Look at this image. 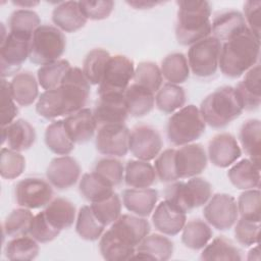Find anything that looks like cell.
Returning <instances> with one entry per match:
<instances>
[{"instance_id":"6da1fadb","label":"cell","mask_w":261,"mask_h":261,"mask_svg":"<svg viewBox=\"0 0 261 261\" xmlns=\"http://www.w3.org/2000/svg\"><path fill=\"white\" fill-rule=\"evenodd\" d=\"M90 91L91 84L83 70L71 66L59 87L46 90L39 96L36 111L46 119L68 116L85 108Z\"/></svg>"},{"instance_id":"7a4b0ae2","label":"cell","mask_w":261,"mask_h":261,"mask_svg":"<svg viewBox=\"0 0 261 261\" xmlns=\"http://www.w3.org/2000/svg\"><path fill=\"white\" fill-rule=\"evenodd\" d=\"M150 223L145 217L121 214L100 238L99 250L108 261L133 258L137 246L150 233Z\"/></svg>"},{"instance_id":"3957f363","label":"cell","mask_w":261,"mask_h":261,"mask_svg":"<svg viewBox=\"0 0 261 261\" xmlns=\"http://www.w3.org/2000/svg\"><path fill=\"white\" fill-rule=\"evenodd\" d=\"M260 56V39L249 29L221 45L218 67L231 79L244 75L256 65Z\"/></svg>"},{"instance_id":"277c9868","label":"cell","mask_w":261,"mask_h":261,"mask_svg":"<svg viewBox=\"0 0 261 261\" xmlns=\"http://www.w3.org/2000/svg\"><path fill=\"white\" fill-rule=\"evenodd\" d=\"M175 38L178 44L191 46L211 34V5L205 0L176 1Z\"/></svg>"},{"instance_id":"5b68a950","label":"cell","mask_w":261,"mask_h":261,"mask_svg":"<svg viewBox=\"0 0 261 261\" xmlns=\"http://www.w3.org/2000/svg\"><path fill=\"white\" fill-rule=\"evenodd\" d=\"M199 110L206 124L222 128L240 117L244 108L234 88L224 86L206 96Z\"/></svg>"},{"instance_id":"8992f818","label":"cell","mask_w":261,"mask_h":261,"mask_svg":"<svg viewBox=\"0 0 261 261\" xmlns=\"http://www.w3.org/2000/svg\"><path fill=\"white\" fill-rule=\"evenodd\" d=\"M164 200L185 213H189L208 202L212 196V186L205 178L194 176L187 181L170 182L164 191Z\"/></svg>"},{"instance_id":"52a82bcc","label":"cell","mask_w":261,"mask_h":261,"mask_svg":"<svg viewBox=\"0 0 261 261\" xmlns=\"http://www.w3.org/2000/svg\"><path fill=\"white\" fill-rule=\"evenodd\" d=\"M206 123L199 108L193 104L181 107L171 114L167 121L166 134L174 146L191 144L205 132Z\"/></svg>"},{"instance_id":"ba28073f","label":"cell","mask_w":261,"mask_h":261,"mask_svg":"<svg viewBox=\"0 0 261 261\" xmlns=\"http://www.w3.org/2000/svg\"><path fill=\"white\" fill-rule=\"evenodd\" d=\"M65 47L66 40L62 31L53 25L41 24L32 36L29 59L42 66L60 59Z\"/></svg>"},{"instance_id":"9c48e42d","label":"cell","mask_w":261,"mask_h":261,"mask_svg":"<svg viewBox=\"0 0 261 261\" xmlns=\"http://www.w3.org/2000/svg\"><path fill=\"white\" fill-rule=\"evenodd\" d=\"M221 45L222 43L212 36L191 45L187 58L190 70L201 79L214 75L218 69Z\"/></svg>"},{"instance_id":"30bf717a","label":"cell","mask_w":261,"mask_h":261,"mask_svg":"<svg viewBox=\"0 0 261 261\" xmlns=\"http://www.w3.org/2000/svg\"><path fill=\"white\" fill-rule=\"evenodd\" d=\"M32 37L9 32L1 38L0 44V72L1 77L14 76L30 56Z\"/></svg>"},{"instance_id":"8fae6325","label":"cell","mask_w":261,"mask_h":261,"mask_svg":"<svg viewBox=\"0 0 261 261\" xmlns=\"http://www.w3.org/2000/svg\"><path fill=\"white\" fill-rule=\"evenodd\" d=\"M135 74V64L128 57L116 54L109 58L101 83L98 85V95L124 94Z\"/></svg>"},{"instance_id":"7c38bea8","label":"cell","mask_w":261,"mask_h":261,"mask_svg":"<svg viewBox=\"0 0 261 261\" xmlns=\"http://www.w3.org/2000/svg\"><path fill=\"white\" fill-rule=\"evenodd\" d=\"M203 215L212 227L218 230H227L239 219L237 201L231 195L215 194L205 204Z\"/></svg>"},{"instance_id":"4fadbf2b","label":"cell","mask_w":261,"mask_h":261,"mask_svg":"<svg viewBox=\"0 0 261 261\" xmlns=\"http://www.w3.org/2000/svg\"><path fill=\"white\" fill-rule=\"evenodd\" d=\"M15 201L19 207L30 210L46 207L53 198L52 185L40 177H25L14 189Z\"/></svg>"},{"instance_id":"5bb4252c","label":"cell","mask_w":261,"mask_h":261,"mask_svg":"<svg viewBox=\"0 0 261 261\" xmlns=\"http://www.w3.org/2000/svg\"><path fill=\"white\" fill-rule=\"evenodd\" d=\"M129 133L124 123L100 125L95 139L97 151L110 157L125 156L128 152Z\"/></svg>"},{"instance_id":"9a60e30c","label":"cell","mask_w":261,"mask_h":261,"mask_svg":"<svg viewBox=\"0 0 261 261\" xmlns=\"http://www.w3.org/2000/svg\"><path fill=\"white\" fill-rule=\"evenodd\" d=\"M162 139L157 129L150 125L140 124L129 133L128 151L140 160L155 159L162 149Z\"/></svg>"},{"instance_id":"2e32d148","label":"cell","mask_w":261,"mask_h":261,"mask_svg":"<svg viewBox=\"0 0 261 261\" xmlns=\"http://www.w3.org/2000/svg\"><path fill=\"white\" fill-rule=\"evenodd\" d=\"M175 168L178 179L201 174L207 166V153L201 144L191 143L175 150Z\"/></svg>"},{"instance_id":"e0dca14e","label":"cell","mask_w":261,"mask_h":261,"mask_svg":"<svg viewBox=\"0 0 261 261\" xmlns=\"http://www.w3.org/2000/svg\"><path fill=\"white\" fill-rule=\"evenodd\" d=\"M241 155L240 144L229 133L217 134L209 141L207 157L213 165L219 168H226L232 165Z\"/></svg>"},{"instance_id":"ac0fdd59","label":"cell","mask_w":261,"mask_h":261,"mask_svg":"<svg viewBox=\"0 0 261 261\" xmlns=\"http://www.w3.org/2000/svg\"><path fill=\"white\" fill-rule=\"evenodd\" d=\"M81 175V166L71 156L55 157L49 163L46 176L52 187L58 190H66L74 186Z\"/></svg>"},{"instance_id":"d6986e66","label":"cell","mask_w":261,"mask_h":261,"mask_svg":"<svg viewBox=\"0 0 261 261\" xmlns=\"http://www.w3.org/2000/svg\"><path fill=\"white\" fill-rule=\"evenodd\" d=\"M93 114L98 125L124 123L128 116L124 94H106L99 96Z\"/></svg>"},{"instance_id":"ffe728a7","label":"cell","mask_w":261,"mask_h":261,"mask_svg":"<svg viewBox=\"0 0 261 261\" xmlns=\"http://www.w3.org/2000/svg\"><path fill=\"white\" fill-rule=\"evenodd\" d=\"M187 222V213L166 200L161 201L152 212V223L162 234H178Z\"/></svg>"},{"instance_id":"44dd1931","label":"cell","mask_w":261,"mask_h":261,"mask_svg":"<svg viewBox=\"0 0 261 261\" xmlns=\"http://www.w3.org/2000/svg\"><path fill=\"white\" fill-rule=\"evenodd\" d=\"M173 243L162 233H149L137 246L132 259L165 261L173 254Z\"/></svg>"},{"instance_id":"7402d4cb","label":"cell","mask_w":261,"mask_h":261,"mask_svg":"<svg viewBox=\"0 0 261 261\" xmlns=\"http://www.w3.org/2000/svg\"><path fill=\"white\" fill-rule=\"evenodd\" d=\"M63 120L64 126L74 144H84L90 141L94 137L98 126L93 110L89 108H83L66 116Z\"/></svg>"},{"instance_id":"603a6c76","label":"cell","mask_w":261,"mask_h":261,"mask_svg":"<svg viewBox=\"0 0 261 261\" xmlns=\"http://www.w3.org/2000/svg\"><path fill=\"white\" fill-rule=\"evenodd\" d=\"M36 141V130L25 119H15L10 124L2 127V145L7 148L22 152L29 150Z\"/></svg>"},{"instance_id":"cb8c5ba5","label":"cell","mask_w":261,"mask_h":261,"mask_svg":"<svg viewBox=\"0 0 261 261\" xmlns=\"http://www.w3.org/2000/svg\"><path fill=\"white\" fill-rule=\"evenodd\" d=\"M52 21L56 28L65 33H73L88 21L79 1L59 2L52 11Z\"/></svg>"},{"instance_id":"d4e9b609","label":"cell","mask_w":261,"mask_h":261,"mask_svg":"<svg viewBox=\"0 0 261 261\" xmlns=\"http://www.w3.org/2000/svg\"><path fill=\"white\" fill-rule=\"evenodd\" d=\"M260 73V64L257 63L244 74L243 80L234 88L244 110H256L261 104Z\"/></svg>"},{"instance_id":"484cf974","label":"cell","mask_w":261,"mask_h":261,"mask_svg":"<svg viewBox=\"0 0 261 261\" xmlns=\"http://www.w3.org/2000/svg\"><path fill=\"white\" fill-rule=\"evenodd\" d=\"M249 29L244 15L238 10H226L215 15L211 21L212 37L226 42Z\"/></svg>"},{"instance_id":"4316f807","label":"cell","mask_w":261,"mask_h":261,"mask_svg":"<svg viewBox=\"0 0 261 261\" xmlns=\"http://www.w3.org/2000/svg\"><path fill=\"white\" fill-rule=\"evenodd\" d=\"M158 200V192L155 189H125L122 192L123 206L135 215L148 217L152 214Z\"/></svg>"},{"instance_id":"83f0119b","label":"cell","mask_w":261,"mask_h":261,"mask_svg":"<svg viewBox=\"0 0 261 261\" xmlns=\"http://www.w3.org/2000/svg\"><path fill=\"white\" fill-rule=\"evenodd\" d=\"M230 182L239 190H251L260 188V166L249 158L242 159L227 171Z\"/></svg>"},{"instance_id":"f1b7e54d","label":"cell","mask_w":261,"mask_h":261,"mask_svg":"<svg viewBox=\"0 0 261 261\" xmlns=\"http://www.w3.org/2000/svg\"><path fill=\"white\" fill-rule=\"evenodd\" d=\"M124 100L128 115L134 117H143L149 114L155 105L154 93L135 83L125 90Z\"/></svg>"},{"instance_id":"f546056e","label":"cell","mask_w":261,"mask_h":261,"mask_svg":"<svg viewBox=\"0 0 261 261\" xmlns=\"http://www.w3.org/2000/svg\"><path fill=\"white\" fill-rule=\"evenodd\" d=\"M156 177L154 166L149 161L140 159L128 160L124 166L123 180L129 188H151L155 184Z\"/></svg>"},{"instance_id":"4dcf8cb0","label":"cell","mask_w":261,"mask_h":261,"mask_svg":"<svg viewBox=\"0 0 261 261\" xmlns=\"http://www.w3.org/2000/svg\"><path fill=\"white\" fill-rule=\"evenodd\" d=\"M10 89L15 102L20 106L32 105L39 96V83L30 71L16 73L11 82Z\"/></svg>"},{"instance_id":"1f68e13d","label":"cell","mask_w":261,"mask_h":261,"mask_svg":"<svg viewBox=\"0 0 261 261\" xmlns=\"http://www.w3.org/2000/svg\"><path fill=\"white\" fill-rule=\"evenodd\" d=\"M48 221L59 230L69 228L75 221L76 211L73 203L64 198L53 199L43 210Z\"/></svg>"},{"instance_id":"d6a6232c","label":"cell","mask_w":261,"mask_h":261,"mask_svg":"<svg viewBox=\"0 0 261 261\" xmlns=\"http://www.w3.org/2000/svg\"><path fill=\"white\" fill-rule=\"evenodd\" d=\"M239 141L249 159L260 166L261 155V122L259 119H248L245 121L239 133Z\"/></svg>"},{"instance_id":"836d02e7","label":"cell","mask_w":261,"mask_h":261,"mask_svg":"<svg viewBox=\"0 0 261 261\" xmlns=\"http://www.w3.org/2000/svg\"><path fill=\"white\" fill-rule=\"evenodd\" d=\"M45 143L51 152L61 156L70 154L75 145L64 126L63 119L54 120L46 127Z\"/></svg>"},{"instance_id":"e575fe53","label":"cell","mask_w":261,"mask_h":261,"mask_svg":"<svg viewBox=\"0 0 261 261\" xmlns=\"http://www.w3.org/2000/svg\"><path fill=\"white\" fill-rule=\"evenodd\" d=\"M79 191L83 198L91 203L102 201L114 193L113 187L95 171L85 173L82 176Z\"/></svg>"},{"instance_id":"d590c367","label":"cell","mask_w":261,"mask_h":261,"mask_svg":"<svg viewBox=\"0 0 261 261\" xmlns=\"http://www.w3.org/2000/svg\"><path fill=\"white\" fill-rule=\"evenodd\" d=\"M186 100L185 89L179 85L170 83L161 86L155 95L156 107L165 114H172L184 107Z\"/></svg>"},{"instance_id":"8d00e7d4","label":"cell","mask_w":261,"mask_h":261,"mask_svg":"<svg viewBox=\"0 0 261 261\" xmlns=\"http://www.w3.org/2000/svg\"><path fill=\"white\" fill-rule=\"evenodd\" d=\"M200 259L205 261H240L242 260V254L240 249L230 240L220 236L213 239L202 249Z\"/></svg>"},{"instance_id":"74e56055","label":"cell","mask_w":261,"mask_h":261,"mask_svg":"<svg viewBox=\"0 0 261 261\" xmlns=\"http://www.w3.org/2000/svg\"><path fill=\"white\" fill-rule=\"evenodd\" d=\"M181 231L182 244L192 250H202L213 236L210 225L201 219H192L186 222Z\"/></svg>"},{"instance_id":"f35d334b","label":"cell","mask_w":261,"mask_h":261,"mask_svg":"<svg viewBox=\"0 0 261 261\" xmlns=\"http://www.w3.org/2000/svg\"><path fill=\"white\" fill-rule=\"evenodd\" d=\"M160 70L168 83L175 85L187 82L191 71L187 57L179 52L166 55L161 61Z\"/></svg>"},{"instance_id":"ab89813d","label":"cell","mask_w":261,"mask_h":261,"mask_svg":"<svg viewBox=\"0 0 261 261\" xmlns=\"http://www.w3.org/2000/svg\"><path fill=\"white\" fill-rule=\"evenodd\" d=\"M105 227L95 216L90 205L80 208L75 219V231L80 238L91 242L96 241L101 238Z\"/></svg>"},{"instance_id":"60d3db41","label":"cell","mask_w":261,"mask_h":261,"mask_svg":"<svg viewBox=\"0 0 261 261\" xmlns=\"http://www.w3.org/2000/svg\"><path fill=\"white\" fill-rule=\"evenodd\" d=\"M70 68V63L66 59L61 58L42 65L37 72L39 86H41L45 91L59 87Z\"/></svg>"},{"instance_id":"b9f144b4","label":"cell","mask_w":261,"mask_h":261,"mask_svg":"<svg viewBox=\"0 0 261 261\" xmlns=\"http://www.w3.org/2000/svg\"><path fill=\"white\" fill-rule=\"evenodd\" d=\"M110 53L102 48L91 50L83 62V72L91 85H99L102 81Z\"/></svg>"},{"instance_id":"7bdbcfd3","label":"cell","mask_w":261,"mask_h":261,"mask_svg":"<svg viewBox=\"0 0 261 261\" xmlns=\"http://www.w3.org/2000/svg\"><path fill=\"white\" fill-rule=\"evenodd\" d=\"M40 251L38 242L30 234L12 238L5 246V256L8 260H34Z\"/></svg>"},{"instance_id":"ee69618b","label":"cell","mask_w":261,"mask_h":261,"mask_svg":"<svg viewBox=\"0 0 261 261\" xmlns=\"http://www.w3.org/2000/svg\"><path fill=\"white\" fill-rule=\"evenodd\" d=\"M34 214L28 208H17L12 210L2 224L3 236L16 238L29 234Z\"/></svg>"},{"instance_id":"f6af8a7d","label":"cell","mask_w":261,"mask_h":261,"mask_svg":"<svg viewBox=\"0 0 261 261\" xmlns=\"http://www.w3.org/2000/svg\"><path fill=\"white\" fill-rule=\"evenodd\" d=\"M9 32L32 37L34 32L41 25L38 13L31 9H16L9 17Z\"/></svg>"},{"instance_id":"bcb514c9","label":"cell","mask_w":261,"mask_h":261,"mask_svg":"<svg viewBox=\"0 0 261 261\" xmlns=\"http://www.w3.org/2000/svg\"><path fill=\"white\" fill-rule=\"evenodd\" d=\"M133 81L135 84L142 86L155 94L162 86L163 76L160 67L156 63L152 61H143L135 67Z\"/></svg>"},{"instance_id":"7dc6e473","label":"cell","mask_w":261,"mask_h":261,"mask_svg":"<svg viewBox=\"0 0 261 261\" xmlns=\"http://www.w3.org/2000/svg\"><path fill=\"white\" fill-rule=\"evenodd\" d=\"M121 205L120 197L113 193L102 201L91 203L90 206L98 220L107 226L112 224L121 215Z\"/></svg>"},{"instance_id":"c3c4849f","label":"cell","mask_w":261,"mask_h":261,"mask_svg":"<svg viewBox=\"0 0 261 261\" xmlns=\"http://www.w3.org/2000/svg\"><path fill=\"white\" fill-rule=\"evenodd\" d=\"M239 215L242 218L260 222L261 220V193L259 189L245 190L238 199Z\"/></svg>"},{"instance_id":"681fc988","label":"cell","mask_w":261,"mask_h":261,"mask_svg":"<svg viewBox=\"0 0 261 261\" xmlns=\"http://www.w3.org/2000/svg\"><path fill=\"white\" fill-rule=\"evenodd\" d=\"M25 168V159L20 152L9 148L1 149L0 174L3 178L14 179L22 174Z\"/></svg>"},{"instance_id":"f907efd6","label":"cell","mask_w":261,"mask_h":261,"mask_svg":"<svg viewBox=\"0 0 261 261\" xmlns=\"http://www.w3.org/2000/svg\"><path fill=\"white\" fill-rule=\"evenodd\" d=\"M94 171L113 188L119 186L124 177V166L115 157H106L98 160L95 164Z\"/></svg>"},{"instance_id":"816d5d0a","label":"cell","mask_w":261,"mask_h":261,"mask_svg":"<svg viewBox=\"0 0 261 261\" xmlns=\"http://www.w3.org/2000/svg\"><path fill=\"white\" fill-rule=\"evenodd\" d=\"M175 149L169 148L159 153L155 158L154 169L157 177L162 182H173L178 180L175 168Z\"/></svg>"},{"instance_id":"f5cc1de1","label":"cell","mask_w":261,"mask_h":261,"mask_svg":"<svg viewBox=\"0 0 261 261\" xmlns=\"http://www.w3.org/2000/svg\"><path fill=\"white\" fill-rule=\"evenodd\" d=\"M61 230L54 227L46 218L43 211L36 214L32 220L29 234L38 243H49L55 240Z\"/></svg>"},{"instance_id":"db71d44e","label":"cell","mask_w":261,"mask_h":261,"mask_svg":"<svg viewBox=\"0 0 261 261\" xmlns=\"http://www.w3.org/2000/svg\"><path fill=\"white\" fill-rule=\"evenodd\" d=\"M234 237L237 242L245 247L259 244L260 222L241 217L236 222Z\"/></svg>"},{"instance_id":"11a10c76","label":"cell","mask_w":261,"mask_h":261,"mask_svg":"<svg viewBox=\"0 0 261 261\" xmlns=\"http://www.w3.org/2000/svg\"><path fill=\"white\" fill-rule=\"evenodd\" d=\"M13 99L10 82L1 79V126H6L13 122L18 114V107Z\"/></svg>"},{"instance_id":"9f6ffc18","label":"cell","mask_w":261,"mask_h":261,"mask_svg":"<svg viewBox=\"0 0 261 261\" xmlns=\"http://www.w3.org/2000/svg\"><path fill=\"white\" fill-rule=\"evenodd\" d=\"M79 2L86 17L92 20H102L109 17L114 8V1L112 0H87Z\"/></svg>"},{"instance_id":"6f0895ef","label":"cell","mask_w":261,"mask_h":261,"mask_svg":"<svg viewBox=\"0 0 261 261\" xmlns=\"http://www.w3.org/2000/svg\"><path fill=\"white\" fill-rule=\"evenodd\" d=\"M244 18L249 30L260 39L261 33V2L248 0L244 4Z\"/></svg>"},{"instance_id":"680465c9","label":"cell","mask_w":261,"mask_h":261,"mask_svg":"<svg viewBox=\"0 0 261 261\" xmlns=\"http://www.w3.org/2000/svg\"><path fill=\"white\" fill-rule=\"evenodd\" d=\"M162 1H154V0H130L126 1V4L134 7L135 9H151L159 4H162Z\"/></svg>"},{"instance_id":"91938a15","label":"cell","mask_w":261,"mask_h":261,"mask_svg":"<svg viewBox=\"0 0 261 261\" xmlns=\"http://www.w3.org/2000/svg\"><path fill=\"white\" fill-rule=\"evenodd\" d=\"M12 3L16 6H20L21 8L25 9V8H32L37 6L40 2L39 1H32V0H16V1H12Z\"/></svg>"},{"instance_id":"94428289","label":"cell","mask_w":261,"mask_h":261,"mask_svg":"<svg viewBox=\"0 0 261 261\" xmlns=\"http://www.w3.org/2000/svg\"><path fill=\"white\" fill-rule=\"evenodd\" d=\"M248 260H260V253H259V246L256 244L255 247H253L249 253H248Z\"/></svg>"}]
</instances>
